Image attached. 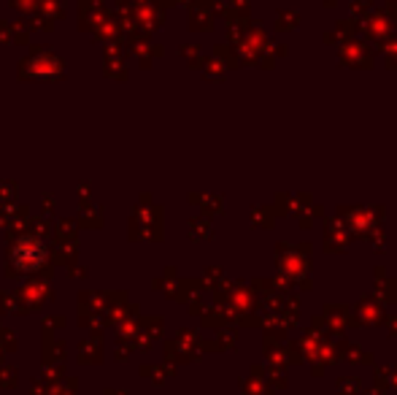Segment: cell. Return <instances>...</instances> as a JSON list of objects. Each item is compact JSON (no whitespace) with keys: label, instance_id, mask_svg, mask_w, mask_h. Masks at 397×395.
Wrapping results in <instances>:
<instances>
[{"label":"cell","instance_id":"cell-1","mask_svg":"<svg viewBox=\"0 0 397 395\" xmlns=\"http://www.w3.org/2000/svg\"><path fill=\"white\" fill-rule=\"evenodd\" d=\"M43 258H46V249H43V244L38 241V238H19L17 244H14V263L19 265V268H38V265L43 263Z\"/></svg>","mask_w":397,"mask_h":395}]
</instances>
